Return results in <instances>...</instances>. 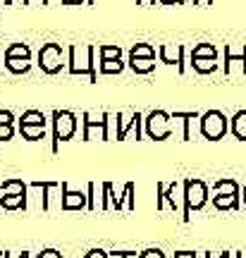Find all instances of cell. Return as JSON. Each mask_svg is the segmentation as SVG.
<instances>
[{
  "label": "cell",
  "instance_id": "cell-9",
  "mask_svg": "<svg viewBox=\"0 0 246 258\" xmlns=\"http://www.w3.org/2000/svg\"><path fill=\"white\" fill-rule=\"evenodd\" d=\"M86 0H63V5H82Z\"/></svg>",
  "mask_w": 246,
  "mask_h": 258
},
{
  "label": "cell",
  "instance_id": "cell-7",
  "mask_svg": "<svg viewBox=\"0 0 246 258\" xmlns=\"http://www.w3.org/2000/svg\"><path fill=\"white\" fill-rule=\"evenodd\" d=\"M158 53H160V60L165 64H179V70H184L182 64V55H184V46H172V43H163V46L158 48Z\"/></svg>",
  "mask_w": 246,
  "mask_h": 258
},
{
  "label": "cell",
  "instance_id": "cell-1",
  "mask_svg": "<svg viewBox=\"0 0 246 258\" xmlns=\"http://www.w3.org/2000/svg\"><path fill=\"white\" fill-rule=\"evenodd\" d=\"M96 46H72L70 48V60H67V67L72 74H89V79L96 82L98 79V72L93 67V55H96Z\"/></svg>",
  "mask_w": 246,
  "mask_h": 258
},
{
  "label": "cell",
  "instance_id": "cell-8",
  "mask_svg": "<svg viewBox=\"0 0 246 258\" xmlns=\"http://www.w3.org/2000/svg\"><path fill=\"white\" fill-rule=\"evenodd\" d=\"M22 120H24V124H41V127H43V115H41L38 110L24 112V117H22Z\"/></svg>",
  "mask_w": 246,
  "mask_h": 258
},
{
  "label": "cell",
  "instance_id": "cell-4",
  "mask_svg": "<svg viewBox=\"0 0 246 258\" xmlns=\"http://www.w3.org/2000/svg\"><path fill=\"white\" fill-rule=\"evenodd\" d=\"M129 67L137 74H148L155 67V50L148 43H137L129 50Z\"/></svg>",
  "mask_w": 246,
  "mask_h": 258
},
{
  "label": "cell",
  "instance_id": "cell-6",
  "mask_svg": "<svg viewBox=\"0 0 246 258\" xmlns=\"http://www.w3.org/2000/svg\"><path fill=\"white\" fill-rule=\"evenodd\" d=\"M215 57H218V50L215 46H210V43H201V46L194 48L192 53V64L199 70V72H213L215 70Z\"/></svg>",
  "mask_w": 246,
  "mask_h": 258
},
{
  "label": "cell",
  "instance_id": "cell-5",
  "mask_svg": "<svg viewBox=\"0 0 246 258\" xmlns=\"http://www.w3.org/2000/svg\"><path fill=\"white\" fill-rule=\"evenodd\" d=\"M98 55H100V64H98L100 74L122 72L125 62H122V48L119 46H108V43H103V46H98Z\"/></svg>",
  "mask_w": 246,
  "mask_h": 258
},
{
  "label": "cell",
  "instance_id": "cell-3",
  "mask_svg": "<svg viewBox=\"0 0 246 258\" xmlns=\"http://www.w3.org/2000/svg\"><path fill=\"white\" fill-rule=\"evenodd\" d=\"M38 67L46 74H57L65 67V50L60 43H43L38 50Z\"/></svg>",
  "mask_w": 246,
  "mask_h": 258
},
{
  "label": "cell",
  "instance_id": "cell-2",
  "mask_svg": "<svg viewBox=\"0 0 246 258\" xmlns=\"http://www.w3.org/2000/svg\"><path fill=\"white\" fill-rule=\"evenodd\" d=\"M3 64L8 67L12 74H24L31 67V50L27 43H10L5 48V55H3Z\"/></svg>",
  "mask_w": 246,
  "mask_h": 258
}]
</instances>
